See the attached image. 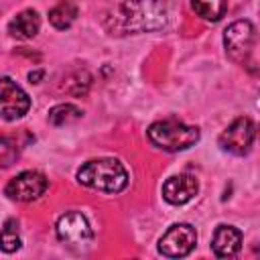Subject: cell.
<instances>
[{
  "label": "cell",
  "mask_w": 260,
  "mask_h": 260,
  "mask_svg": "<svg viewBox=\"0 0 260 260\" xmlns=\"http://www.w3.org/2000/svg\"><path fill=\"white\" fill-rule=\"evenodd\" d=\"M167 6L162 0H124L106 18L112 35H136L165 26Z\"/></svg>",
  "instance_id": "obj_1"
},
{
  "label": "cell",
  "mask_w": 260,
  "mask_h": 260,
  "mask_svg": "<svg viewBox=\"0 0 260 260\" xmlns=\"http://www.w3.org/2000/svg\"><path fill=\"white\" fill-rule=\"evenodd\" d=\"M77 181L83 187L95 191L120 193L128 185V173L124 165L116 158H95V160H87L77 171Z\"/></svg>",
  "instance_id": "obj_2"
},
{
  "label": "cell",
  "mask_w": 260,
  "mask_h": 260,
  "mask_svg": "<svg viewBox=\"0 0 260 260\" xmlns=\"http://www.w3.org/2000/svg\"><path fill=\"white\" fill-rule=\"evenodd\" d=\"M148 140L167 152H179L193 146L199 140V128L187 126L179 120H160L150 124Z\"/></svg>",
  "instance_id": "obj_3"
},
{
  "label": "cell",
  "mask_w": 260,
  "mask_h": 260,
  "mask_svg": "<svg viewBox=\"0 0 260 260\" xmlns=\"http://www.w3.org/2000/svg\"><path fill=\"white\" fill-rule=\"evenodd\" d=\"M223 45L228 55L236 63H248L256 47V28L250 20H238L223 32Z\"/></svg>",
  "instance_id": "obj_4"
},
{
  "label": "cell",
  "mask_w": 260,
  "mask_h": 260,
  "mask_svg": "<svg viewBox=\"0 0 260 260\" xmlns=\"http://www.w3.org/2000/svg\"><path fill=\"white\" fill-rule=\"evenodd\" d=\"M57 238L67 244L69 248H75V250H81V248H87L93 240V232L85 219L83 213L79 211H67L63 213L59 219H57Z\"/></svg>",
  "instance_id": "obj_5"
},
{
  "label": "cell",
  "mask_w": 260,
  "mask_h": 260,
  "mask_svg": "<svg viewBox=\"0 0 260 260\" xmlns=\"http://www.w3.org/2000/svg\"><path fill=\"white\" fill-rule=\"evenodd\" d=\"M254 136H256V126L250 118L242 116L236 118L219 136V146L232 154L244 156L250 152L252 144H254Z\"/></svg>",
  "instance_id": "obj_6"
},
{
  "label": "cell",
  "mask_w": 260,
  "mask_h": 260,
  "mask_svg": "<svg viewBox=\"0 0 260 260\" xmlns=\"http://www.w3.org/2000/svg\"><path fill=\"white\" fill-rule=\"evenodd\" d=\"M197 244V232L189 223H175L167 230V234L158 242V252L169 258L187 256Z\"/></svg>",
  "instance_id": "obj_7"
},
{
  "label": "cell",
  "mask_w": 260,
  "mask_h": 260,
  "mask_svg": "<svg viewBox=\"0 0 260 260\" xmlns=\"http://www.w3.org/2000/svg\"><path fill=\"white\" fill-rule=\"evenodd\" d=\"M30 108V100L26 91L12 81L10 77L0 79V118L2 120H18Z\"/></svg>",
  "instance_id": "obj_8"
},
{
  "label": "cell",
  "mask_w": 260,
  "mask_h": 260,
  "mask_svg": "<svg viewBox=\"0 0 260 260\" xmlns=\"http://www.w3.org/2000/svg\"><path fill=\"white\" fill-rule=\"evenodd\" d=\"M49 187V181L39 171H24L6 185V195L14 201H35Z\"/></svg>",
  "instance_id": "obj_9"
},
{
  "label": "cell",
  "mask_w": 260,
  "mask_h": 260,
  "mask_svg": "<svg viewBox=\"0 0 260 260\" xmlns=\"http://www.w3.org/2000/svg\"><path fill=\"white\" fill-rule=\"evenodd\" d=\"M197 189H199V183L193 175H175L171 179L165 181L162 185V197L173 203V205H183L187 201H191L195 195H197Z\"/></svg>",
  "instance_id": "obj_10"
},
{
  "label": "cell",
  "mask_w": 260,
  "mask_h": 260,
  "mask_svg": "<svg viewBox=\"0 0 260 260\" xmlns=\"http://www.w3.org/2000/svg\"><path fill=\"white\" fill-rule=\"evenodd\" d=\"M211 248L219 258H232L242 248V232L234 225H219L213 234Z\"/></svg>",
  "instance_id": "obj_11"
},
{
  "label": "cell",
  "mask_w": 260,
  "mask_h": 260,
  "mask_svg": "<svg viewBox=\"0 0 260 260\" xmlns=\"http://www.w3.org/2000/svg\"><path fill=\"white\" fill-rule=\"evenodd\" d=\"M41 28V16L37 14V10H22L18 12L10 24H8V32L16 39H32Z\"/></svg>",
  "instance_id": "obj_12"
},
{
  "label": "cell",
  "mask_w": 260,
  "mask_h": 260,
  "mask_svg": "<svg viewBox=\"0 0 260 260\" xmlns=\"http://www.w3.org/2000/svg\"><path fill=\"white\" fill-rule=\"evenodd\" d=\"M75 16H77V6H75L71 0H61V2H59L55 8H51V12H49L51 24H53L55 28H59V30L69 28V26L73 24Z\"/></svg>",
  "instance_id": "obj_13"
},
{
  "label": "cell",
  "mask_w": 260,
  "mask_h": 260,
  "mask_svg": "<svg viewBox=\"0 0 260 260\" xmlns=\"http://www.w3.org/2000/svg\"><path fill=\"white\" fill-rule=\"evenodd\" d=\"M191 6L201 18L217 22L228 10V0H191Z\"/></svg>",
  "instance_id": "obj_14"
},
{
  "label": "cell",
  "mask_w": 260,
  "mask_h": 260,
  "mask_svg": "<svg viewBox=\"0 0 260 260\" xmlns=\"http://www.w3.org/2000/svg\"><path fill=\"white\" fill-rule=\"evenodd\" d=\"M83 116V112L73 104H59L49 110V122L55 126H65L71 122H77Z\"/></svg>",
  "instance_id": "obj_15"
},
{
  "label": "cell",
  "mask_w": 260,
  "mask_h": 260,
  "mask_svg": "<svg viewBox=\"0 0 260 260\" xmlns=\"http://www.w3.org/2000/svg\"><path fill=\"white\" fill-rule=\"evenodd\" d=\"M0 248L4 252H16L20 248V236H18V223L16 219H8L0 232Z\"/></svg>",
  "instance_id": "obj_16"
},
{
  "label": "cell",
  "mask_w": 260,
  "mask_h": 260,
  "mask_svg": "<svg viewBox=\"0 0 260 260\" xmlns=\"http://www.w3.org/2000/svg\"><path fill=\"white\" fill-rule=\"evenodd\" d=\"M89 83H91V77H89L85 71H77V73H73L71 77H67V81H65L63 87H65V91L71 93V95H83V93L87 91Z\"/></svg>",
  "instance_id": "obj_17"
},
{
  "label": "cell",
  "mask_w": 260,
  "mask_h": 260,
  "mask_svg": "<svg viewBox=\"0 0 260 260\" xmlns=\"http://www.w3.org/2000/svg\"><path fill=\"white\" fill-rule=\"evenodd\" d=\"M16 158H18V144L8 136L0 138V167H10Z\"/></svg>",
  "instance_id": "obj_18"
},
{
  "label": "cell",
  "mask_w": 260,
  "mask_h": 260,
  "mask_svg": "<svg viewBox=\"0 0 260 260\" xmlns=\"http://www.w3.org/2000/svg\"><path fill=\"white\" fill-rule=\"evenodd\" d=\"M41 75H43V73H41V71H37V73H30V75H28V79H30V81H35V83H37V79H39V77H41Z\"/></svg>",
  "instance_id": "obj_19"
}]
</instances>
